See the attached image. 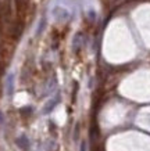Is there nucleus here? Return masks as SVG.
I'll return each instance as SVG.
<instances>
[{
    "label": "nucleus",
    "mask_w": 150,
    "mask_h": 151,
    "mask_svg": "<svg viewBox=\"0 0 150 151\" xmlns=\"http://www.w3.org/2000/svg\"><path fill=\"white\" fill-rule=\"evenodd\" d=\"M14 92V75H9V78H7V94H13Z\"/></svg>",
    "instance_id": "nucleus-1"
},
{
    "label": "nucleus",
    "mask_w": 150,
    "mask_h": 151,
    "mask_svg": "<svg viewBox=\"0 0 150 151\" xmlns=\"http://www.w3.org/2000/svg\"><path fill=\"white\" fill-rule=\"evenodd\" d=\"M17 144H18L22 150H27L28 148V146H29V142H28V139L25 137V136H21V137L17 140Z\"/></svg>",
    "instance_id": "nucleus-2"
}]
</instances>
